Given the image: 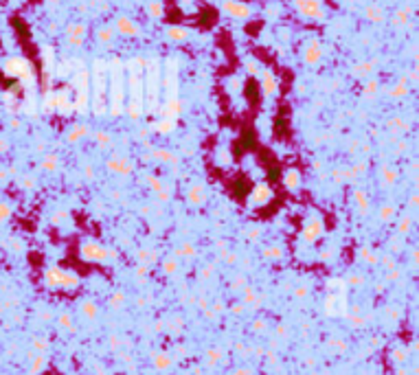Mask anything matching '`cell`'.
Masks as SVG:
<instances>
[{
	"mask_svg": "<svg viewBox=\"0 0 419 375\" xmlns=\"http://www.w3.org/2000/svg\"><path fill=\"white\" fill-rule=\"evenodd\" d=\"M222 11H224V16L235 20H248L252 16V7L248 2H242V0H224Z\"/></svg>",
	"mask_w": 419,
	"mask_h": 375,
	"instance_id": "ba28073f",
	"label": "cell"
},
{
	"mask_svg": "<svg viewBox=\"0 0 419 375\" xmlns=\"http://www.w3.org/2000/svg\"><path fill=\"white\" fill-rule=\"evenodd\" d=\"M296 182H299V173L290 171L287 173V187H296Z\"/></svg>",
	"mask_w": 419,
	"mask_h": 375,
	"instance_id": "d4e9b609",
	"label": "cell"
},
{
	"mask_svg": "<svg viewBox=\"0 0 419 375\" xmlns=\"http://www.w3.org/2000/svg\"><path fill=\"white\" fill-rule=\"evenodd\" d=\"M108 114L121 116L125 112V62L121 57L108 59Z\"/></svg>",
	"mask_w": 419,
	"mask_h": 375,
	"instance_id": "7a4b0ae2",
	"label": "cell"
},
{
	"mask_svg": "<svg viewBox=\"0 0 419 375\" xmlns=\"http://www.w3.org/2000/svg\"><path fill=\"white\" fill-rule=\"evenodd\" d=\"M165 36H167V40L182 44V42H187L191 38V31L189 29H185V27H178V24H171V27L165 29Z\"/></svg>",
	"mask_w": 419,
	"mask_h": 375,
	"instance_id": "4fadbf2b",
	"label": "cell"
},
{
	"mask_svg": "<svg viewBox=\"0 0 419 375\" xmlns=\"http://www.w3.org/2000/svg\"><path fill=\"white\" fill-rule=\"evenodd\" d=\"M373 68H375V62H364V64H356V66L351 68V73L356 77H360V75H371L373 73Z\"/></svg>",
	"mask_w": 419,
	"mask_h": 375,
	"instance_id": "ac0fdd59",
	"label": "cell"
},
{
	"mask_svg": "<svg viewBox=\"0 0 419 375\" xmlns=\"http://www.w3.org/2000/svg\"><path fill=\"white\" fill-rule=\"evenodd\" d=\"M259 79H261V93H264L266 97H272V94H277L279 81H277V77H274L272 71L264 68V71L259 73Z\"/></svg>",
	"mask_w": 419,
	"mask_h": 375,
	"instance_id": "7c38bea8",
	"label": "cell"
},
{
	"mask_svg": "<svg viewBox=\"0 0 419 375\" xmlns=\"http://www.w3.org/2000/svg\"><path fill=\"white\" fill-rule=\"evenodd\" d=\"M266 198H270V187L259 185L255 189V193H252V200H257V202H266Z\"/></svg>",
	"mask_w": 419,
	"mask_h": 375,
	"instance_id": "44dd1931",
	"label": "cell"
},
{
	"mask_svg": "<svg viewBox=\"0 0 419 375\" xmlns=\"http://www.w3.org/2000/svg\"><path fill=\"white\" fill-rule=\"evenodd\" d=\"M160 90H163V77H160L158 59H145V73H143V99H145V112H154L158 106Z\"/></svg>",
	"mask_w": 419,
	"mask_h": 375,
	"instance_id": "277c9868",
	"label": "cell"
},
{
	"mask_svg": "<svg viewBox=\"0 0 419 375\" xmlns=\"http://www.w3.org/2000/svg\"><path fill=\"white\" fill-rule=\"evenodd\" d=\"M18 2H24V0H11V5H14V7L18 5Z\"/></svg>",
	"mask_w": 419,
	"mask_h": 375,
	"instance_id": "484cf974",
	"label": "cell"
},
{
	"mask_svg": "<svg viewBox=\"0 0 419 375\" xmlns=\"http://www.w3.org/2000/svg\"><path fill=\"white\" fill-rule=\"evenodd\" d=\"M323 55H325V51H323V44L318 40H307L303 44V49H301V59L307 66H318Z\"/></svg>",
	"mask_w": 419,
	"mask_h": 375,
	"instance_id": "9c48e42d",
	"label": "cell"
},
{
	"mask_svg": "<svg viewBox=\"0 0 419 375\" xmlns=\"http://www.w3.org/2000/svg\"><path fill=\"white\" fill-rule=\"evenodd\" d=\"M88 40V27L84 22H73L66 27V42L73 49H81Z\"/></svg>",
	"mask_w": 419,
	"mask_h": 375,
	"instance_id": "8fae6325",
	"label": "cell"
},
{
	"mask_svg": "<svg viewBox=\"0 0 419 375\" xmlns=\"http://www.w3.org/2000/svg\"><path fill=\"white\" fill-rule=\"evenodd\" d=\"M246 68H248V73H250V75H259V73H261L259 71V64L252 62V59H250V62H246Z\"/></svg>",
	"mask_w": 419,
	"mask_h": 375,
	"instance_id": "cb8c5ba5",
	"label": "cell"
},
{
	"mask_svg": "<svg viewBox=\"0 0 419 375\" xmlns=\"http://www.w3.org/2000/svg\"><path fill=\"white\" fill-rule=\"evenodd\" d=\"M147 16L154 18V20H160L165 16V5L160 0H150V2H147Z\"/></svg>",
	"mask_w": 419,
	"mask_h": 375,
	"instance_id": "2e32d148",
	"label": "cell"
},
{
	"mask_svg": "<svg viewBox=\"0 0 419 375\" xmlns=\"http://www.w3.org/2000/svg\"><path fill=\"white\" fill-rule=\"evenodd\" d=\"M173 128H176V121H171V119H158L154 123V130L160 134H169Z\"/></svg>",
	"mask_w": 419,
	"mask_h": 375,
	"instance_id": "e0dca14e",
	"label": "cell"
},
{
	"mask_svg": "<svg viewBox=\"0 0 419 375\" xmlns=\"http://www.w3.org/2000/svg\"><path fill=\"white\" fill-rule=\"evenodd\" d=\"M95 38H97V42H101V44H112V42L116 40V31L112 24H101V27H97V31H95Z\"/></svg>",
	"mask_w": 419,
	"mask_h": 375,
	"instance_id": "5bb4252c",
	"label": "cell"
},
{
	"mask_svg": "<svg viewBox=\"0 0 419 375\" xmlns=\"http://www.w3.org/2000/svg\"><path fill=\"white\" fill-rule=\"evenodd\" d=\"M86 134H88V128H86L84 123L73 125L71 132H68V141H79V138H81V136H86Z\"/></svg>",
	"mask_w": 419,
	"mask_h": 375,
	"instance_id": "d6986e66",
	"label": "cell"
},
{
	"mask_svg": "<svg viewBox=\"0 0 419 375\" xmlns=\"http://www.w3.org/2000/svg\"><path fill=\"white\" fill-rule=\"evenodd\" d=\"M378 90H380V81L378 79H369L364 84V88H362V94H364V97H373Z\"/></svg>",
	"mask_w": 419,
	"mask_h": 375,
	"instance_id": "ffe728a7",
	"label": "cell"
},
{
	"mask_svg": "<svg viewBox=\"0 0 419 375\" xmlns=\"http://www.w3.org/2000/svg\"><path fill=\"white\" fill-rule=\"evenodd\" d=\"M112 27H114L116 36H123V38H141L143 36L141 24L134 22V20L130 18V16H125V14L116 16V20H114Z\"/></svg>",
	"mask_w": 419,
	"mask_h": 375,
	"instance_id": "52a82bcc",
	"label": "cell"
},
{
	"mask_svg": "<svg viewBox=\"0 0 419 375\" xmlns=\"http://www.w3.org/2000/svg\"><path fill=\"white\" fill-rule=\"evenodd\" d=\"M366 18L373 20V22H384V11L380 7H369L366 9Z\"/></svg>",
	"mask_w": 419,
	"mask_h": 375,
	"instance_id": "7402d4cb",
	"label": "cell"
},
{
	"mask_svg": "<svg viewBox=\"0 0 419 375\" xmlns=\"http://www.w3.org/2000/svg\"><path fill=\"white\" fill-rule=\"evenodd\" d=\"M90 108L95 116L108 114V64L95 59L90 66Z\"/></svg>",
	"mask_w": 419,
	"mask_h": 375,
	"instance_id": "3957f363",
	"label": "cell"
},
{
	"mask_svg": "<svg viewBox=\"0 0 419 375\" xmlns=\"http://www.w3.org/2000/svg\"><path fill=\"white\" fill-rule=\"evenodd\" d=\"M395 16H397L395 20H397V22H401V24H404V22H408V20H410V14H408V11H406V9H400Z\"/></svg>",
	"mask_w": 419,
	"mask_h": 375,
	"instance_id": "603a6c76",
	"label": "cell"
},
{
	"mask_svg": "<svg viewBox=\"0 0 419 375\" xmlns=\"http://www.w3.org/2000/svg\"><path fill=\"white\" fill-rule=\"evenodd\" d=\"M143 73H145V59L132 57L125 62V112L130 119H141L145 112V99H143Z\"/></svg>",
	"mask_w": 419,
	"mask_h": 375,
	"instance_id": "6da1fadb",
	"label": "cell"
},
{
	"mask_svg": "<svg viewBox=\"0 0 419 375\" xmlns=\"http://www.w3.org/2000/svg\"><path fill=\"white\" fill-rule=\"evenodd\" d=\"M2 73L7 77H11V79H16L20 86H24L27 93H33V88H36V71H33V64L27 57H20V55L7 57L2 62Z\"/></svg>",
	"mask_w": 419,
	"mask_h": 375,
	"instance_id": "5b68a950",
	"label": "cell"
},
{
	"mask_svg": "<svg viewBox=\"0 0 419 375\" xmlns=\"http://www.w3.org/2000/svg\"><path fill=\"white\" fill-rule=\"evenodd\" d=\"M296 14L305 20H312V22H323L327 20V9L323 7L321 0H292Z\"/></svg>",
	"mask_w": 419,
	"mask_h": 375,
	"instance_id": "8992f818",
	"label": "cell"
},
{
	"mask_svg": "<svg viewBox=\"0 0 419 375\" xmlns=\"http://www.w3.org/2000/svg\"><path fill=\"white\" fill-rule=\"evenodd\" d=\"M55 93V112L57 114H73L75 112V106H73V93L68 86H64V88H53Z\"/></svg>",
	"mask_w": 419,
	"mask_h": 375,
	"instance_id": "30bf717a",
	"label": "cell"
},
{
	"mask_svg": "<svg viewBox=\"0 0 419 375\" xmlns=\"http://www.w3.org/2000/svg\"><path fill=\"white\" fill-rule=\"evenodd\" d=\"M408 90H410L408 81H406V79H400L395 86L386 88V97H391V99H401V97H406V94H408Z\"/></svg>",
	"mask_w": 419,
	"mask_h": 375,
	"instance_id": "9a60e30c",
	"label": "cell"
}]
</instances>
